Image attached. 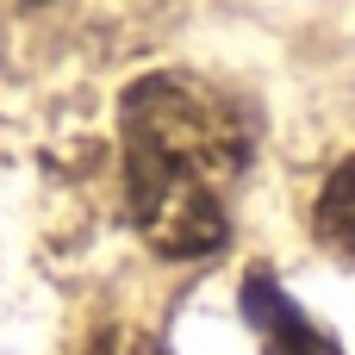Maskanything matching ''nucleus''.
Here are the masks:
<instances>
[{"label": "nucleus", "mask_w": 355, "mask_h": 355, "mask_svg": "<svg viewBox=\"0 0 355 355\" xmlns=\"http://www.w3.org/2000/svg\"><path fill=\"white\" fill-rule=\"evenodd\" d=\"M318 237L355 268V156L324 181V193H318Z\"/></svg>", "instance_id": "7ed1b4c3"}, {"label": "nucleus", "mask_w": 355, "mask_h": 355, "mask_svg": "<svg viewBox=\"0 0 355 355\" xmlns=\"http://www.w3.org/2000/svg\"><path fill=\"white\" fill-rule=\"evenodd\" d=\"M87 355H150V343H144L137 331H106V337H100Z\"/></svg>", "instance_id": "20e7f679"}, {"label": "nucleus", "mask_w": 355, "mask_h": 355, "mask_svg": "<svg viewBox=\"0 0 355 355\" xmlns=\"http://www.w3.org/2000/svg\"><path fill=\"white\" fill-rule=\"evenodd\" d=\"M250 106L187 69H162L119 100V162L131 231L162 262L218 256L231 237V200L250 175Z\"/></svg>", "instance_id": "f257e3e1"}, {"label": "nucleus", "mask_w": 355, "mask_h": 355, "mask_svg": "<svg viewBox=\"0 0 355 355\" xmlns=\"http://www.w3.org/2000/svg\"><path fill=\"white\" fill-rule=\"evenodd\" d=\"M243 312H250V324L262 337V355H337V343L275 287V275H250Z\"/></svg>", "instance_id": "f03ea898"}]
</instances>
